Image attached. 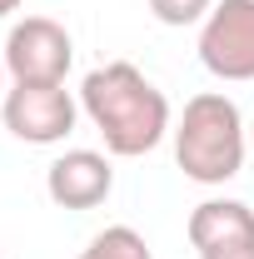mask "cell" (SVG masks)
<instances>
[{
	"mask_svg": "<svg viewBox=\"0 0 254 259\" xmlns=\"http://www.w3.org/2000/svg\"><path fill=\"white\" fill-rule=\"evenodd\" d=\"M80 110L100 130L105 150L120 155V160L150 155L170 135V100H164V90L130 60L95 65L80 80Z\"/></svg>",
	"mask_w": 254,
	"mask_h": 259,
	"instance_id": "cell-1",
	"label": "cell"
},
{
	"mask_svg": "<svg viewBox=\"0 0 254 259\" xmlns=\"http://www.w3.org/2000/svg\"><path fill=\"white\" fill-rule=\"evenodd\" d=\"M175 135V164L185 169V180L194 185H224L244 169L249 155V130L239 105L224 95V90H199L185 100V115Z\"/></svg>",
	"mask_w": 254,
	"mask_h": 259,
	"instance_id": "cell-2",
	"label": "cell"
},
{
	"mask_svg": "<svg viewBox=\"0 0 254 259\" xmlns=\"http://www.w3.org/2000/svg\"><path fill=\"white\" fill-rule=\"evenodd\" d=\"M0 60L10 85H65L70 65H75V40L60 20L50 15H25L15 20L5 45H0Z\"/></svg>",
	"mask_w": 254,
	"mask_h": 259,
	"instance_id": "cell-3",
	"label": "cell"
},
{
	"mask_svg": "<svg viewBox=\"0 0 254 259\" xmlns=\"http://www.w3.org/2000/svg\"><path fill=\"white\" fill-rule=\"evenodd\" d=\"M199 65L229 85L254 80V0H215L199 20Z\"/></svg>",
	"mask_w": 254,
	"mask_h": 259,
	"instance_id": "cell-4",
	"label": "cell"
},
{
	"mask_svg": "<svg viewBox=\"0 0 254 259\" xmlns=\"http://www.w3.org/2000/svg\"><path fill=\"white\" fill-rule=\"evenodd\" d=\"M0 120L25 145H60L80 120V100L65 85H10L0 100Z\"/></svg>",
	"mask_w": 254,
	"mask_h": 259,
	"instance_id": "cell-5",
	"label": "cell"
},
{
	"mask_svg": "<svg viewBox=\"0 0 254 259\" xmlns=\"http://www.w3.org/2000/svg\"><path fill=\"white\" fill-rule=\"evenodd\" d=\"M110 190H115V169H110V155L100 150H65L45 169V194L60 209H95L110 199Z\"/></svg>",
	"mask_w": 254,
	"mask_h": 259,
	"instance_id": "cell-6",
	"label": "cell"
},
{
	"mask_svg": "<svg viewBox=\"0 0 254 259\" xmlns=\"http://www.w3.org/2000/svg\"><path fill=\"white\" fill-rule=\"evenodd\" d=\"M190 244L199 254H215V249H234V244H254V209L244 199H204L190 209Z\"/></svg>",
	"mask_w": 254,
	"mask_h": 259,
	"instance_id": "cell-7",
	"label": "cell"
},
{
	"mask_svg": "<svg viewBox=\"0 0 254 259\" xmlns=\"http://www.w3.org/2000/svg\"><path fill=\"white\" fill-rule=\"evenodd\" d=\"M75 259H155V249L145 244V234L135 225H105Z\"/></svg>",
	"mask_w": 254,
	"mask_h": 259,
	"instance_id": "cell-8",
	"label": "cell"
},
{
	"mask_svg": "<svg viewBox=\"0 0 254 259\" xmlns=\"http://www.w3.org/2000/svg\"><path fill=\"white\" fill-rule=\"evenodd\" d=\"M209 10H215V0H150V15H155L159 25H175V30L199 25Z\"/></svg>",
	"mask_w": 254,
	"mask_h": 259,
	"instance_id": "cell-9",
	"label": "cell"
},
{
	"mask_svg": "<svg viewBox=\"0 0 254 259\" xmlns=\"http://www.w3.org/2000/svg\"><path fill=\"white\" fill-rule=\"evenodd\" d=\"M199 259H254V244H234V249H215V254H199Z\"/></svg>",
	"mask_w": 254,
	"mask_h": 259,
	"instance_id": "cell-10",
	"label": "cell"
},
{
	"mask_svg": "<svg viewBox=\"0 0 254 259\" xmlns=\"http://www.w3.org/2000/svg\"><path fill=\"white\" fill-rule=\"evenodd\" d=\"M20 5H25V0H0V20H5V15H15Z\"/></svg>",
	"mask_w": 254,
	"mask_h": 259,
	"instance_id": "cell-11",
	"label": "cell"
},
{
	"mask_svg": "<svg viewBox=\"0 0 254 259\" xmlns=\"http://www.w3.org/2000/svg\"><path fill=\"white\" fill-rule=\"evenodd\" d=\"M0 100H5V60H0Z\"/></svg>",
	"mask_w": 254,
	"mask_h": 259,
	"instance_id": "cell-12",
	"label": "cell"
},
{
	"mask_svg": "<svg viewBox=\"0 0 254 259\" xmlns=\"http://www.w3.org/2000/svg\"><path fill=\"white\" fill-rule=\"evenodd\" d=\"M249 145H254V125H249Z\"/></svg>",
	"mask_w": 254,
	"mask_h": 259,
	"instance_id": "cell-13",
	"label": "cell"
}]
</instances>
